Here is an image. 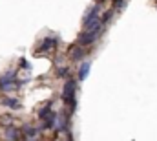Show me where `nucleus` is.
Returning a JSON list of instances; mask_svg holds the SVG:
<instances>
[{"mask_svg": "<svg viewBox=\"0 0 157 141\" xmlns=\"http://www.w3.org/2000/svg\"><path fill=\"white\" fill-rule=\"evenodd\" d=\"M88 71H90V64L88 62H84L82 64V68H80V75H78V79L82 81V79H86L88 77Z\"/></svg>", "mask_w": 157, "mask_h": 141, "instance_id": "423d86ee", "label": "nucleus"}, {"mask_svg": "<svg viewBox=\"0 0 157 141\" xmlns=\"http://www.w3.org/2000/svg\"><path fill=\"white\" fill-rule=\"evenodd\" d=\"M64 75H68V68H60L59 70V77H64Z\"/></svg>", "mask_w": 157, "mask_h": 141, "instance_id": "6e6552de", "label": "nucleus"}, {"mask_svg": "<svg viewBox=\"0 0 157 141\" xmlns=\"http://www.w3.org/2000/svg\"><path fill=\"white\" fill-rule=\"evenodd\" d=\"M42 42H44V44L40 46V51H46V50H51V48L55 46V38H44Z\"/></svg>", "mask_w": 157, "mask_h": 141, "instance_id": "7ed1b4c3", "label": "nucleus"}, {"mask_svg": "<svg viewBox=\"0 0 157 141\" xmlns=\"http://www.w3.org/2000/svg\"><path fill=\"white\" fill-rule=\"evenodd\" d=\"M82 57H84V50H82V48L73 50V53H71V59H73V61H80Z\"/></svg>", "mask_w": 157, "mask_h": 141, "instance_id": "0eeeda50", "label": "nucleus"}, {"mask_svg": "<svg viewBox=\"0 0 157 141\" xmlns=\"http://www.w3.org/2000/svg\"><path fill=\"white\" fill-rule=\"evenodd\" d=\"M2 105L4 106H9V108H18V103H17V99H13V97H7V99H4L2 101Z\"/></svg>", "mask_w": 157, "mask_h": 141, "instance_id": "39448f33", "label": "nucleus"}, {"mask_svg": "<svg viewBox=\"0 0 157 141\" xmlns=\"http://www.w3.org/2000/svg\"><path fill=\"white\" fill-rule=\"evenodd\" d=\"M101 31H102V30H101ZM101 31H84L82 35L78 37V44H80V46H88V44H91V42L97 38V35H99Z\"/></svg>", "mask_w": 157, "mask_h": 141, "instance_id": "f03ea898", "label": "nucleus"}, {"mask_svg": "<svg viewBox=\"0 0 157 141\" xmlns=\"http://www.w3.org/2000/svg\"><path fill=\"white\" fill-rule=\"evenodd\" d=\"M6 138L9 141H17L18 139V132H17V128H7L6 130Z\"/></svg>", "mask_w": 157, "mask_h": 141, "instance_id": "20e7f679", "label": "nucleus"}, {"mask_svg": "<svg viewBox=\"0 0 157 141\" xmlns=\"http://www.w3.org/2000/svg\"><path fill=\"white\" fill-rule=\"evenodd\" d=\"M75 83L73 81H68L66 86H64V92H62V97H64V103L71 106V110L75 108Z\"/></svg>", "mask_w": 157, "mask_h": 141, "instance_id": "f257e3e1", "label": "nucleus"}]
</instances>
